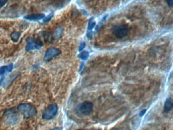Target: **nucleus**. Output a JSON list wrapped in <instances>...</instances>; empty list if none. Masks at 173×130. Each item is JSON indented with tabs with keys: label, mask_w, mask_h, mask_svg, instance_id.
<instances>
[{
	"label": "nucleus",
	"mask_w": 173,
	"mask_h": 130,
	"mask_svg": "<svg viewBox=\"0 0 173 130\" xmlns=\"http://www.w3.org/2000/svg\"><path fill=\"white\" fill-rule=\"evenodd\" d=\"M17 110L27 118L34 117L37 112L35 106L29 103L21 104L18 106Z\"/></svg>",
	"instance_id": "nucleus-1"
},
{
	"label": "nucleus",
	"mask_w": 173,
	"mask_h": 130,
	"mask_svg": "<svg viewBox=\"0 0 173 130\" xmlns=\"http://www.w3.org/2000/svg\"><path fill=\"white\" fill-rule=\"evenodd\" d=\"M5 123L8 125H15L19 121L20 117L14 108L10 109L5 112Z\"/></svg>",
	"instance_id": "nucleus-2"
},
{
	"label": "nucleus",
	"mask_w": 173,
	"mask_h": 130,
	"mask_svg": "<svg viewBox=\"0 0 173 130\" xmlns=\"http://www.w3.org/2000/svg\"><path fill=\"white\" fill-rule=\"evenodd\" d=\"M58 111V107L55 104L50 105L43 112L42 117L46 120H50L56 116Z\"/></svg>",
	"instance_id": "nucleus-3"
},
{
	"label": "nucleus",
	"mask_w": 173,
	"mask_h": 130,
	"mask_svg": "<svg viewBox=\"0 0 173 130\" xmlns=\"http://www.w3.org/2000/svg\"><path fill=\"white\" fill-rule=\"evenodd\" d=\"M43 46V44L40 40L29 37L27 39V45L25 50L29 52L33 50H40Z\"/></svg>",
	"instance_id": "nucleus-4"
},
{
	"label": "nucleus",
	"mask_w": 173,
	"mask_h": 130,
	"mask_svg": "<svg viewBox=\"0 0 173 130\" xmlns=\"http://www.w3.org/2000/svg\"><path fill=\"white\" fill-rule=\"evenodd\" d=\"M128 31V27L126 25H120L115 27L113 29V33L117 38H123L126 37Z\"/></svg>",
	"instance_id": "nucleus-5"
},
{
	"label": "nucleus",
	"mask_w": 173,
	"mask_h": 130,
	"mask_svg": "<svg viewBox=\"0 0 173 130\" xmlns=\"http://www.w3.org/2000/svg\"><path fill=\"white\" fill-rule=\"evenodd\" d=\"M61 54V50L55 47H50L46 50L44 55V61L49 62Z\"/></svg>",
	"instance_id": "nucleus-6"
},
{
	"label": "nucleus",
	"mask_w": 173,
	"mask_h": 130,
	"mask_svg": "<svg viewBox=\"0 0 173 130\" xmlns=\"http://www.w3.org/2000/svg\"><path fill=\"white\" fill-rule=\"evenodd\" d=\"M92 104L89 102H84L80 107V111L84 115H88L92 112Z\"/></svg>",
	"instance_id": "nucleus-7"
},
{
	"label": "nucleus",
	"mask_w": 173,
	"mask_h": 130,
	"mask_svg": "<svg viewBox=\"0 0 173 130\" xmlns=\"http://www.w3.org/2000/svg\"><path fill=\"white\" fill-rule=\"evenodd\" d=\"M45 15L43 14H35L25 16V18L30 21H38L43 19L45 17Z\"/></svg>",
	"instance_id": "nucleus-8"
},
{
	"label": "nucleus",
	"mask_w": 173,
	"mask_h": 130,
	"mask_svg": "<svg viewBox=\"0 0 173 130\" xmlns=\"http://www.w3.org/2000/svg\"><path fill=\"white\" fill-rule=\"evenodd\" d=\"M13 65L12 64L0 67V75H4L7 73L11 72L13 70Z\"/></svg>",
	"instance_id": "nucleus-9"
},
{
	"label": "nucleus",
	"mask_w": 173,
	"mask_h": 130,
	"mask_svg": "<svg viewBox=\"0 0 173 130\" xmlns=\"http://www.w3.org/2000/svg\"><path fill=\"white\" fill-rule=\"evenodd\" d=\"M173 106V102H172V100L171 98H168L166 100L164 106V112H169L171 110Z\"/></svg>",
	"instance_id": "nucleus-10"
},
{
	"label": "nucleus",
	"mask_w": 173,
	"mask_h": 130,
	"mask_svg": "<svg viewBox=\"0 0 173 130\" xmlns=\"http://www.w3.org/2000/svg\"><path fill=\"white\" fill-rule=\"evenodd\" d=\"M63 30L61 28H58L54 31V33L52 36V38L53 39H59L63 33Z\"/></svg>",
	"instance_id": "nucleus-11"
},
{
	"label": "nucleus",
	"mask_w": 173,
	"mask_h": 130,
	"mask_svg": "<svg viewBox=\"0 0 173 130\" xmlns=\"http://www.w3.org/2000/svg\"><path fill=\"white\" fill-rule=\"evenodd\" d=\"M20 34L17 31H14L11 34V38L12 40L14 42H17L18 41L19 39L20 38Z\"/></svg>",
	"instance_id": "nucleus-12"
},
{
	"label": "nucleus",
	"mask_w": 173,
	"mask_h": 130,
	"mask_svg": "<svg viewBox=\"0 0 173 130\" xmlns=\"http://www.w3.org/2000/svg\"><path fill=\"white\" fill-rule=\"evenodd\" d=\"M88 56H89V54L88 52L86 51L81 52L80 54V58L83 60H86L88 58Z\"/></svg>",
	"instance_id": "nucleus-13"
},
{
	"label": "nucleus",
	"mask_w": 173,
	"mask_h": 130,
	"mask_svg": "<svg viewBox=\"0 0 173 130\" xmlns=\"http://www.w3.org/2000/svg\"><path fill=\"white\" fill-rule=\"evenodd\" d=\"M53 16H54V14L50 13V14H49L46 17H45L43 19V22L44 23H48V22H49L50 20L52 18H53Z\"/></svg>",
	"instance_id": "nucleus-14"
},
{
	"label": "nucleus",
	"mask_w": 173,
	"mask_h": 130,
	"mask_svg": "<svg viewBox=\"0 0 173 130\" xmlns=\"http://www.w3.org/2000/svg\"><path fill=\"white\" fill-rule=\"evenodd\" d=\"M94 25H95V23L92 22V21L90 20V23H89L88 27V29L90 30V29H92L94 27Z\"/></svg>",
	"instance_id": "nucleus-15"
},
{
	"label": "nucleus",
	"mask_w": 173,
	"mask_h": 130,
	"mask_svg": "<svg viewBox=\"0 0 173 130\" xmlns=\"http://www.w3.org/2000/svg\"><path fill=\"white\" fill-rule=\"evenodd\" d=\"M7 3V1L6 0H0V9L4 7Z\"/></svg>",
	"instance_id": "nucleus-16"
},
{
	"label": "nucleus",
	"mask_w": 173,
	"mask_h": 130,
	"mask_svg": "<svg viewBox=\"0 0 173 130\" xmlns=\"http://www.w3.org/2000/svg\"><path fill=\"white\" fill-rule=\"evenodd\" d=\"M85 43L84 42H82L81 43V44H80V46H79V51H81V50H82L85 48Z\"/></svg>",
	"instance_id": "nucleus-17"
},
{
	"label": "nucleus",
	"mask_w": 173,
	"mask_h": 130,
	"mask_svg": "<svg viewBox=\"0 0 173 130\" xmlns=\"http://www.w3.org/2000/svg\"><path fill=\"white\" fill-rule=\"evenodd\" d=\"M87 36H88V39L92 38V33L91 31L90 32H88V34H87Z\"/></svg>",
	"instance_id": "nucleus-18"
},
{
	"label": "nucleus",
	"mask_w": 173,
	"mask_h": 130,
	"mask_svg": "<svg viewBox=\"0 0 173 130\" xmlns=\"http://www.w3.org/2000/svg\"><path fill=\"white\" fill-rule=\"evenodd\" d=\"M146 110H145V109L141 111V112H140V116H143V115L145 114V113L146 112Z\"/></svg>",
	"instance_id": "nucleus-19"
},
{
	"label": "nucleus",
	"mask_w": 173,
	"mask_h": 130,
	"mask_svg": "<svg viewBox=\"0 0 173 130\" xmlns=\"http://www.w3.org/2000/svg\"><path fill=\"white\" fill-rule=\"evenodd\" d=\"M168 4H169V5H171V6H172V5H173V1H169L168 2Z\"/></svg>",
	"instance_id": "nucleus-20"
},
{
	"label": "nucleus",
	"mask_w": 173,
	"mask_h": 130,
	"mask_svg": "<svg viewBox=\"0 0 173 130\" xmlns=\"http://www.w3.org/2000/svg\"><path fill=\"white\" fill-rule=\"evenodd\" d=\"M51 130H62L61 128H55Z\"/></svg>",
	"instance_id": "nucleus-21"
}]
</instances>
